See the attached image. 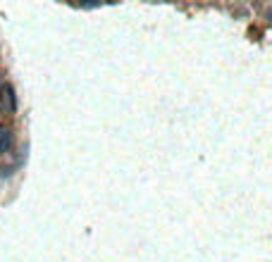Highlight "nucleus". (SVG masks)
Masks as SVG:
<instances>
[{
  "mask_svg": "<svg viewBox=\"0 0 272 262\" xmlns=\"http://www.w3.org/2000/svg\"><path fill=\"white\" fill-rule=\"evenodd\" d=\"M10 146H12V134H10L5 126H0V155L7 153V148Z\"/></svg>",
  "mask_w": 272,
  "mask_h": 262,
  "instance_id": "obj_1",
  "label": "nucleus"
}]
</instances>
